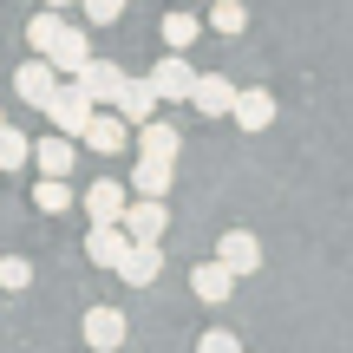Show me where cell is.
Wrapping results in <instances>:
<instances>
[{
  "mask_svg": "<svg viewBox=\"0 0 353 353\" xmlns=\"http://www.w3.org/2000/svg\"><path fill=\"white\" fill-rule=\"evenodd\" d=\"M46 118H52V131H59V138H85L92 118H99V105H92V92H85V85H72V79H65L59 99L46 105Z\"/></svg>",
  "mask_w": 353,
  "mask_h": 353,
  "instance_id": "obj_1",
  "label": "cell"
},
{
  "mask_svg": "<svg viewBox=\"0 0 353 353\" xmlns=\"http://www.w3.org/2000/svg\"><path fill=\"white\" fill-rule=\"evenodd\" d=\"M131 249H138V242H131L125 223H92V229H85V255L105 268V275H118V268L131 262Z\"/></svg>",
  "mask_w": 353,
  "mask_h": 353,
  "instance_id": "obj_2",
  "label": "cell"
},
{
  "mask_svg": "<svg viewBox=\"0 0 353 353\" xmlns=\"http://www.w3.org/2000/svg\"><path fill=\"white\" fill-rule=\"evenodd\" d=\"M151 85H157V99H164V105H183V99H196L203 72L183 59V52H164V59L151 65Z\"/></svg>",
  "mask_w": 353,
  "mask_h": 353,
  "instance_id": "obj_3",
  "label": "cell"
},
{
  "mask_svg": "<svg viewBox=\"0 0 353 353\" xmlns=\"http://www.w3.org/2000/svg\"><path fill=\"white\" fill-rule=\"evenodd\" d=\"M59 85H65V79H59L52 59H26L20 72H13V92H20V105H33V112H46V105L59 99Z\"/></svg>",
  "mask_w": 353,
  "mask_h": 353,
  "instance_id": "obj_4",
  "label": "cell"
},
{
  "mask_svg": "<svg viewBox=\"0 0 353 353\" xmlns=\"http://www.w3.org/2000/svg\"><path fill=\"white\" fill-rule=\"evenodd\" d=\"M72 85H85V92H92V105H99V112H112V105H118V92L131 85V72H125V65H112V59H92L85 72L72 79Z\"/></svg>",
  "mask_w": 353,
  "mask_h": 353,
  "instance_id": "obj_5",
  "label": "cell"
},
{
  "mask_svg": "<svg viewBox=\"0 0 353 353\" xmlns=\"http://www.w3.org/2000/svg\"><path fill=\"white\" fill-rule=\"evenodd\" d=\"M157 105H164V99H157V85H151V72H144V79H131V85L118 92V105H112V112L125 118L131 131H144V125H157Z\"/></svg>",
  "mask_w": 353,
  "mask_h": 353,
  "instance_id": "obj_6",
  "label": "cell"
},
{
  "mask_svg": "<svg viewBox=\"0 0 353 353\" xmlns=\"http://www.w3.org/2000/svg\"><path fill=\"white\" fill-rule=\"evenodd\" d=\"M131 203H138V196H131L118 176H99V183L85 190V216H92V223H125V216H131Z\"/></svg>",
  "mask_w": 353,
  "mask_h": 353,
  "instance_id": "obj_7",
  "label": "cell"
},
{
  "mask_svg": "<svg viewBox=\"0 0 353 353\" xmlns=\"http://www.w3.org/2000/svg\"><path fill=\"white\" fill-rule=\"evenodd\" d=\"M125 229H131V242H144V249H164L170 210H164L157 196H138V203H131V216H125Z\"/></svg>",
  "mask_w": 353,
  "mask_h": 353,
  "instance_id": "obj_8",
  "label": "cell"
},
{
  "mask_svg": "<svg viewBox=\"0 0 353 353\" xmlns=\"http://www.w3.org/2000/svg\"><path fill=\"white\" fill-rule=\"evenodd\" d=\"M85 144H92L99 157H125L131 144H138V131H131L118 112H99V118H92V131H85Z\"/></svg>",
  "mask_w": 353,
  "mask_h": 353,
  "instance_id": "obj_9",
  "label": "cell"
},
{
  "mask_svg": "<svg viewBox=\"0 0 353 353\" xmlns=\"http://www.w3.org/2000/svg\"><path fill=\"white\" fill-rule=\"evenodd\" d=\"M125 334H131V321L118 314V307H92V314H85V347L92 353H118Z\"/></svg>",
  "mask_w": 353,
  "mask_h": 353,
  "instance_id": "obj_10",
  "label": "cell"
},
{
  "mask_svg": "<svg viewBox=\"0 0 353 353\" xmlns=\"http://www.w3.org/2000/svg\"><path fill=\"white\" fill-rule=\"evenodd\" d=\"M216 262H223L229 275H255V268H262V242H255L249 229H229V236L216 242Z\"/></svg>",
  "mask_w": 353,
  "mask_h": 353,
  "instance_id": "obj_11",
  "label": "cell"
},
{
  "mask_svg": "<svg viewBox=\"0 0 353 353\" xmlns=\"http://www.w3.org/2000/svg\"><path fill=\"white\" fill-rule=\"evenodd\" d=\"M190 294L210 301V307H223L229 294H236V275H229L223 262H196V268H190Z\"/></svg>",
  "mask_w": 353,
  "mask_h": 353,
  "instance_id": "obj_12",
  "label": "cell"
},
{
  "mask_svg": "<svg viewBox=\"0 0 353 353\" xmlns=\"http://www.w3.org/2000/svg\"><path fill=\"white\" fill-rule=\"evenodd\" d=\"M236 99H242V92L229 85L223 72H203V85H196V99H190V105H196L203 118H236Z\"/></svg>",
  "mask_w": 353,
  "mask_h": 353,
  "instance_id": "obj_13",
  "label": "cell"
},
{
  "mask_svg": "<svg viewBox=\"0 0 353 353\" xmlns=\"http://www.w3.org/2000/svg\"><path fill=\"white\" fill-rule=\"evenodd\" d=\"M176 151H183V138H176L170 118H157V125L138 131V157H151V164H176Z\"/></svg>",
  "mask_w": 353,
  "mask_h": 353,
  "instance_id": "obj_14",
  "label": "cell"
},
{
  "mask_svg": "<svg viewBox=\"0 0 353 353\" xmlns=\"http://www.w3.org/2000/svg\"><path fill=\"white\" fill-rule=\"evenodd\" d=\"M65 33H72V26H65L52 7H46V13H33V20H26V46H33V59H52Z\"/></svg>",
  "mask_w": 353,
  "mask_h": 353,
  "instance_id": "obj_15",
  "label": "cell"
},
{
  "mask_svg": "<svg viewBox=\"0 0 353 353\" xmlns=\"http://www.w3.org/2000/svg\"><path fill=\"white\" fill-rule=\"evenodd\" d=\"M52 65H59V79H79L92 65V33L85 26H72V33L59 39V52H52Z\"/></svg>",
  "mask_w": 353,
  "mask_h": 353,
  "instance_id": "obj_16",
  "label": "cell"
},
{
  "mask_svg": "<svg viewBox=\"0 0 353 353\" xmlns=\"http://www.w3.org/2000/svg\"><path fill=\"white\" fill-rule=\"evenodd\" d=\"M157 275H164V249H144V242L131 249V262L118 268V281H125V288H151Z\"/></svg>",
  "mask_w": 353,
  "mask_h": 353,
  "instance_id": "obj_17",
  "label": "cell"
},
{
  "mask_svg": "<svg viewBox=\"0 0 353 353\" xmlns=\"http://www.w3.org/2000/svg\"><path fill=\"white\" fill-rule=\"evenodd\" d=\"M72 157H79V151H72V138H59V131H46V138L33 144V164L46 170V176H65V170H72Z\"/></svg>",
  "mask_w": 353,
  "mask_h": 353,
  "instance_id": "obj_18",
  "label": "cell"
},
{
  "mask_svg": "<svg viewBox=\"0 0 353 353\" xmlns=\"http://www.w3.org/2000/svg\"><path fill=\"white\" fill-rule=\"evenodd\" d=\"M236 125H242V131H268V125H275V99H268L262 85L242 92V99H236Z\"/></svg>",
  "mask_w": 353,
  "mask_h": 353,
  "instance_id": "obj_19",
  "label": "cell"
},
{
  "mask_svg": "<svg viewBox=\"0 0 353 353\" xmlns=\"http://www.w3.org/2000/svg\"><path fill=\"white\" fill-rule=\"evenodd\" d=\"M203 13H190V7H176V13H164V46L170 52H183V46H196V33H203Z\"/></svg>",
  "mask_w": 353,
  "mask_h": 353,
  "instance_id": "obj_20",
  "label": "cell"
},
{
  "mask_svg": "<svg viewBox=\"0 0 353 353\" xmlns=\"http://www.w3.org/2000/svg\"><path fill=\"white\" fill-rule=\"evenodd\" d=\"M170 176H176V164H151V157H138V170H131V190L164 203V196H170Z\"/></svg>",
  "mask_w": 353,
  "mask_h": 353,
  "instance_id": "obj_21",
  "label": "cell"
},
{
  "mask_svg": "<svg viewBox=\"0 0 353 353\" xmlns=\"http://www.w3.org/2000/svg\"><path fill=\"white\" fill-rule=\"evenodd\" d=\"M72 203H85V196H72V183H65V176H39V183H33V210L59 216V210H72Z\"/></svg>",
  "mask_w": 353,
  "mask_h": 353,
  "instance_id": "obj_22",
  "label": "cell"
},
{
  "mask_svg": "<svg viewBox=\"0 0 353 353\" xmlns=\"http://www.w3.org/2000/svg\"><path fill=\"white\" fill-rule=\"evenodd\" d=\"M203 20H210V33L236 39L242 26H249V7H242V0H210V13H203Z\"/></svg>",
  "mask_w": 353,
  "mask_h": 353,
  "instance_id": "obj_23",
  "label": "cell"
},
{
  "mask_svg": "<svg viewBox=\"0 0 353 353\" xmlns=\"http://www.w3.org/2000/svg\"><path fill=\"white\" fill-rule=\"evenodd\" d=\"M0 164H7V170H26V164H33V144H26V131H20V125L0 131Z\"/></svg>",
  "mask_w": 353,
  "mask_h": 353,
  "instance_id": "obj_24",
  "label": "cell"
},
{
  "mask_svg": "<svg viewBox=\"0 0 353 353\" xmlns=\"http://www.w3.org/2000/svg\"><path fill=\"white\" fill-rule=\"evenodd\" d=\"M26 281H33V262H26V255H7V262H0V288H7V294H20Z\"/></svg>",
  "mask_w": 353,
  "mask_h": 353,
  "instance_id": "obj_25",
  "label": "cell"
},
{
  "mask_svg": "<svg viewBox=\"0 0 353 353\" xmlns=\"http://www.w3.org/2000/svg\"><path fill=\"white\" fill-rule=\"evenodd\" d=\"M85 26H112V20H125V0H85Z\"/></svg>",
  "mask_w": 353,
  "mask_h": 353,
  "instance_id": "obj_26",
  "label": "cell"
},
{
  "mask_svg": "<svg viewBox=\"0 0 353 353\" xmlns=\"http://www.w3.org/2000/svg\"><path fill=\"white\" fill-rule=\"evenodd\" d=\"M196 353H242V341H236L229 327H210V334L196 341Z\"/></svg>",
  "mask_w": 353,
  "mask_h": 353,
  "instance_id": "obj_27",
  "label": "cell"
},
{
  "mask_svg": "<svg viewBox=\"0 0 353 353\" xmlns=\"http://www.w3.org/2000/svg\"><path fill=\"white\" fill-rule=\"evenodd\" d=\"M46 7H52V13H65V7H85V0H46Z\"/></svg>",
  "mask_w": 353,
  "mask_h": 353,
  "instance_id": "obj_28",
  "label": "cell"
}]
</instances>
